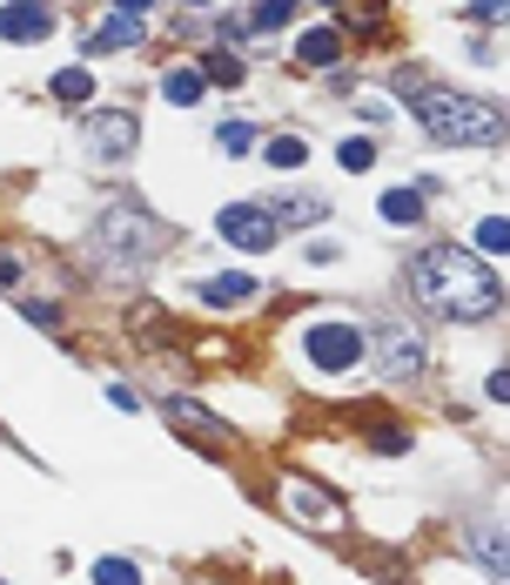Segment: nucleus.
I'll use <instances>...</instances> for the list:
<instances>
[{
	"label": "nucleus",
	"mask_w": 510,
	"mask_h": 585,
	"mask_svg": "<svg viewBox=\"0 0 510 585\" xmlns=\"http://www.w3.org/2000/svg\"><path fill=\"white\" fill-rule=\"evenodd\" d=\"M410 296H416L423 310L450 316V323H484V316H497L503 283H497V270H490L484 257L444 242V249H423V257L410 263Z\"/></svg>",
	"instance_id": "nucleus-1"
},
{
	"label": "nucleus",
	"mask_w": 510,
	"mask_h": 585,
	"mask_svg": "<svg viewBox=\"0 0 510 585\" xmlns=\"http://www.w3.org/2000/svg\"><path fill=\"white\" fill-rule=\"evenodd\" d=\"M416 122L431 142H497L503 135V115L457 88H416Z\"/></svg>",
	"instance_id": "nucleus-2"
},
{
	"label": "nucleus",
	"mask_w": 510,
	"mask_h": 585,
	"mask_svg": "<svg viewBox=\"0 0 510 585\" xmlns=\"http://www.w3.org/2000/svg\"><path fill=\"white\" fill-rule=\"evenodd\" d=\"M302 357L316 364V370H350L357 357H363V330L357 323H336V316H322V323H309L302 330Z\"/></svg>",
	"instance_id": "nucleus-3"
},
{
	"label": "nucleus",
	"mask_w": 510,
	"mask_h": 585,
	"mask_svg": "<svg viewBox=\"0 0 510 585\" xmlns=\"http://www.w3.org/2000/svg\"><path fill=\"white\" fill-rule=\"evenodd\" d=\"M81 142H88L95 161H128L141 128H135V108H95L88 122H81Z\"/></svg>",
	"instance_id": "nucleus-4"
},
{
	"label": "nucleus",
	"mask_w": 510,
	"mask_h": 585,
	"mask_svg": "<svg viewBox=\"0 0 510 585\" xmlns=\"http://www.w3.org/2000/svg\"><path fill=\"white\" fill-rule=\"evenodd\" d=\"M215 229H222V242L248 249V257H263V249H276V236H283V222H276L263 202H229V209L215 216Z\"/></svg>",
	"instance_id": "nucleus-5"
},
{
	"label": "nucleus",
	"mask_w": 510,
	"mask_h": 585,
	"mask_svg": "<svg viewBox=\"0 0 510 585\" xmlns=\"http://www.w3.org/2000/svg\"><path fill=\"white\" fill-rule=\"evenodd\" d=\"M423 337L410 323H383V337H376V377L383 384H410V377H423Z\"/></svg>",
	"instance_id": "nucleus-6"
},
{
	"label": "nucleus",
	"mask_w": 510,
	"mask_h": 585,
	"mask_svg": "<svg viewBox=\"0 0 510 585\" xmlns=\"http://www.w3.org/2000/svg\"><path fill=\"white\" fill-rule=\"evenodd\" d=\"M102 242H108V249H121V257H155L161 229L148 222V209H135V202H115V209L102 216Z\"/></svg>",
	"instance_id": "nucleus-7"
},
{
	"label": "nucleus",
	"mask_w": 510,
	"mask_h": 585,
	"mask_svg": "<svg viewBox=\"0 0 510 585\" xmlns=\"http://www.w3.org/2000/svg\"><path fill=\"white\" fill-rule=\"evenodd\" d=\"M47 34H54L47 0H8V8H0V41H47Z\"/></svg>",
	"instance_id": "nucleus-8"
},
{
	"label": "nucleus",
	"mask_w": 510,
	"mask_h": 585,
	"mask_svg": "<svg viewBox=\"0 0 510 585\" xmlns=\"http://www.w3.org/2000/svg\"><path fill=\"white\" fill-rule=\"evenodd\" d=\"M121 48H141V21L135 14H115L88 34V54H121Z\"/></svg>",
	"instance_id": "nucleus-9"
},
{
	"label": "nucleus",
	"mask_w": 510,
	"mask_h": 585,
	"mask_svg": "<svg viewBox=\"0 0 510 585\" xmlns=\"http://www.w3.org/2000/svg\"><path fill=\"white\" fill-rule=\"evenodd\" d=\"M195 296H202V303H215V310H222V303H248V296H255V276H248V270H229V276L195 283Z\"/></svg>",
	"instance_id": "nucleus-10"
},
{
	"label": "nucleus",
	"mask_w": 510,
	"mask_h": 585,
	"mask_svg": "<svg viewBox=\"0 0 510 585\" xmlns=\"http://www.w3.org/2000/svg\"><path fill=\"white\" fill-rule=\"evenodd\" d=\"M161 95L176 102V108H195V102L209 95V81H202V67H168V74H161Z\"/></svg>",
	"instance_id": "nucleus-11"
},
{
	"label": "nucleus",
	"mask_w": 510,
	"mask_h": 585,
	"mask_svg": "<svg viewBox=\"0 0 510 585\" xmlns=\"http://www.w3.org/2000/svg\"><path fill=\"white\" fill-rule=\"evenodd\" d=\"M296 54H302L309 67H336V54H343V34H336V28H309V34L296 41Z\"/></svg>",
	"instance_id": "nucleus-12"
},
{
	"label": "nucleus",
	"mask_w": 510,
	"mask_h": 585,
	"mask_svg": "<svg viewBox=\"0 0 510 585\" xmlns=\"http://www.w3.org/2000/svg\"><path fill=\"white\" fill-rule=\"evenodd\" d=\"M336 161H343L350 176H363V169H376V142L370 135H343V142H336Z\"/></svg>",
	"instance_id": "nucleus-13"
},
{
	"label": "nucleus",
	"mask_w": 510,
	"mask_h": 585,
	"mask_svg": "<svg viewBox=\"0 0 510 585\" xmlns=\"http://www.w3.org/2000/svg\"><path fill=\"white\" fill-rule=\"evenodd\" d=\"M54 102H95V74L88 67H61L54 74Z\"/></svg>",
	"instance_id": "nucleus-14"
},
{
	"label": "nucleus",
	"mask_w": 510,
	"mask_h": 585,
	"mask_svg": "<svg viewBox=\"0 0 510 585\" xmlns=\"http://www.w3.org/2000/svg\"><path fill=\"white\" fill-rule=\"evenodd\" d=\"M269 216H283V222H302V229H309V222H322V216H329V202H322V196H289V202H276Z\"/></svg>",
	"instance_id": "nucleus-15"
},
{
	"label": "nucleus",
	"mask_w": 510,
	"mask_h": 585,
	"mask_svg": "<svg viewBox=\"0 0 510 585\" xmlns=\"http://www.w3.org/2000/svg\"><path fill=\"white\" fill-rule=\"evenodd\" d=\"M383 222H396V229H403V222H423V196H416V189H390V196H383Z\"/></svg>",
	"instance_id": "nucleus-16"
},
{
	"label": "nucleus",
	"mask_w": 510,
	"mask_h": 585,
	"mask_svg": "<svg viewBox=\"0 0 510 585\" xmlns=\"http://www.w3.org/2000/svg\"><path fill=\"white\" fill-rule=\"evenodd\" d=\"M263 155H269V169H302V161H309V142H302V135H276Z\"/></svg>",
	"instance_id": "nucleus-17"
},
{
	"label": "nucleus",
	"mask_w": 510,
	"mask_h": 585,
	"mask_svg": "<svg viewBox=\"0 0 510 585\" xmlns=\"http://www.w3.org/2000/svg\"><path fill=\"white\" fill-rule=\"evenodd\" d=\"M202 81H215V88H242V61L235 54H209L202 61Z\"/></svg>",
	"instance_id": "nucleus-18"
},
{
	"label": "nucleus",
	"mask_w": 510,
	"mask_h": 585,
	"mask_svg": "<svg viewBox=\"0 0 510 585\" xmlns=\"http://www.w3.org/2000/svg\"><path fill=\"white\" fill-rule=\"evenodd\" d=\"M283 505H289V512H302V519H329V512H336L329 498H316V491H302V484H289V491H283Z\"/></svg>",
	"instance_id": "nucleus-19"
},
{
	"label": "nucleus",
	"mask_w": 510,
	"mask_h": 585,
	"mask_svg": "<svg viewBox=\"0 0 510 585\" xmlns=\"http://www.w3.org/2000/svg\"><path fill=\"white\" fill-rule=\"evenodd\" d=\"M296 14V0H255V14H248V28H283Z\"/></svg>",
	"instance_id": "nucleus-20"
},
{
	"label": "nucleus",
	"mask_w": 510,
	"mask_h": 585,
	"mask_svg": "<svg viewBox=\"0 0 510 585\" xmlns=\"http://www.w3.org/2000/svg\"><path fill=\"white\" fill-rule=\"evenodd\" d=\"M215 142H222L229 155H248V148H255V128H248V122H222V128H215Z\"/></svg>",
	"instance_id": "nucleus-21"
},
{
	"label": "nucleus",
	"mask_w": 510,
	"mask_h": 585,
	"mask_svg": "<svg viewBox=\"0 0 510 585\" xmlns=\"http://www.w3.org/2000/svg\"><path fill=\"white\" fill-rule=\"evenodd\" d=\"M95 585H141V572H135L128 558H102V565H95Z\"/></svg>",
	"instance_id": "nucleus-22"
},
{
	"label": "nucleus",
	"mask_w": 510,
	"mask_h": 585,
	"mask_svg": "<svg viewBox=\"0 0 510 585\" xmlns=\"http://www.w3.org/2000/svg\"><path fill=\"white\" fill-rule=\"evenodd\" d=\"M477 242L490 249V257H497V249H510V222H503V216H484V222H477Z\"/></svg>",
	"instance_id": "nucleus-23"
},
{
	"label": "nucleus",
	"mask_w": 510,
	"mask_h": 585,
	"mask_svg": "<svg viewBox=\"0 0 510 585\" xmlns=\"http://www.w3.org/2000/svg\"><path fill=\"white\" fill-rule=\"evenodd\" d=\"M470 545H477V558H484L490 572H503V539H497V532H477Z\"/></svg>",
	"instance_id": "nucleus-24"
},
{
	"label": "nucleus",
	"mask_w": 510,
	"mask_h": 585,
	"mask_svg": "<svg viewBox=\"0 0 510 585\" xmlns=\"http://www.w3.org/2000/svg\"><path fill=\"white\" fill-rule=\"evenodd\" d=\"M470 21H484V28L510 21V0H470Z\"/></svg>",
	"instance_id": "nucleus-25"
},
{
	"label": "nucleus",
	"mask_w": 510,
	"mask_h": 585,
	"mask_svg": "<svg viewBox=\"0 0 510 585\" xmlns=\"http://www.w3.org/2000/svg\"><path fill=\"white\" fill-rule=\"evenodd\" d=\"M28 316H34L41 330H54V323H61V310H54V303H28Z\"/></svg>",
	"instance_id": "nucleus-26"
},
{
	"label": "nucleus",
	"mask_w": 510,
	"mask_h": 585,
	"mask_svg": "<svg viewBox=\"0 0 510 585\" xmlns=\"http://www.w3.org/2000/svg\"><path fill=\"white\" fill-rule=\"evenodd\" d=\"M14 276H21V263L8 257V249H0V290H14Z\"/></svg>",
	"instance_id": "nucleus-27"
},
{
	"label": "nucleus",
	"mask_w": 510,
	"mask_h": 585,
	"mask_svg": "<svg viewBox=\"0 0 510 585\" xmlns=\"http://www.w3.org/2000/svg\"><path fill=\"white\" fill-rule=\"evenodd\" d=\"M115 8H121V14H135V21H141V14H148V8H155V0H115Z\"/></svg>",
	"instance_id": "nucleus-28"
},
{
	"label": "nucleus",
	"mask_w": 510,
	"mask_h": 585,
	"mask_svg": "<svg viewBox=\"0 0 510 585\" xmlns=\"http://www.w3.org/2000/svg\"><path fill=\"white\" fill-rule=\"evenodd\" d=\"M189 8H209V0H189Z\"/></svg>",
	"instance_id": "nucleus-29"
},
{
	"label": "nucleus",
	"mask_w": 510,
	"mask_h": 585,
	"mask_svg": "<svg viewBox=\"0 0 510 585\" xmlns=\"http://www.w3.org/2000/svg\"><path fill=\"white\" fill-rule=\"evenodd\" d=\"M322 8H336V0H322Z\"/></svg>",
	"instance_id": "nucleus-30"
}]
</instances>
